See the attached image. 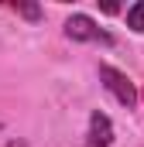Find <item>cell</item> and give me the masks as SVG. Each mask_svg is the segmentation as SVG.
Instances as JSON below:
<instances>
[{
	"label": "cell",
	"instance_id": "cell-2",
	"mask_svg": "<svg viewBox=\"0 0 144 147\" xmlns=\"http://www.w3.org/2000/svg\"><path fill=\"white\" fill-rule=\"evenodd\" d=\"M65 38H72V41H100V45H113V38H110L103 28H96V21L86 17V14H72L69 21H65Z\"/></svg>",
	"mask_w": 144,
	"mask_h": 147
},
{
	"label": "cell",
	"instance_id": "cell-3",
	"mask_svg": "<svg viewBox=\"0 0 144 147\" xmlns=\"http://www.w3.org/2000/svg\"><path fill=\"white\" fill-rule=\"evenodd\" d=\"M113 144V123L107 113L93 110L89 113V134H86V147H110Z\"/></svg>",
	"mask_w": 144,
	"mask_h": 147
},
{
	"label": "cell",
	"instance_id": "cell-5",
	"mask_svg": "<svg viewBox=\"0 0 144 147\" xmlns=\"http://www.w3.org/2000/svg\"><path fill=\"white\" fill-rule=\"evenodd\" d=\"M10 10L28 17V21H41V7H35V3H10Z\"/></svg>",
	"mask_w": 144,
	"mask_h": 147
},
{
	"label": "cell",
	"instance_id": "cell-6",
	"mask_svg": "<svg viewBox=\"0 0 144 147\" xmlns=\"http://www.w3.org/2000/svg\"><path fill=\"white\" fill-rule=\"evenodd\" d=\"M0 127H3V123H0Z\"/></svg>",
	"mask_w": 144,
	"mask_h": 147
},
{
	"label": "cell",
	"instance_id": "cell-1",
	"mask_svg": "<svg viewBox=\"0 0 144 147\" xmlns=\"http://www.w3.org/2000/svg\"><path fill=\"white\" fill-rule=\"evenodd\" d=\"M100 82L107 86V92L120 103V106H127V110H134L137 106V86L130 82V75L120 72V69H113V65H100Z\"/></svg>",
	"mask_w": 144,
	"mask_h": 147
},
{
	"label": "cell",
	"instance_id": "cell-4",
	"mask_svg": "<svg viewBox=\"0 0 144 147\" xmlns=\"http://www.w3.org/2000/svg\"><path fill=\"white\" fill-rule=\"evenodd\" d=\"M127 28L134 34H144V0H137V3L127 7Z\"/></svg>",
	"mask_w": 144,
	"mask_h": 147
}]
</instances>
